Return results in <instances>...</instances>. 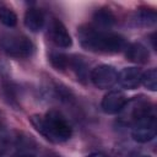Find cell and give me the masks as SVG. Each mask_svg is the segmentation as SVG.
I'll list each match as a JSON object with an SVG mask.
<instances>
[{
    "label": "cell",
    "instance_id": "cell-18",
    "mask_svg": "<svg viewBox=\"0 0 157 157\" xmlns=\"http://www.w3.org/2000/svg\"><path fill=\"white\" fill-rule=\"evenodd\" d=\"M16 157H36V156L32 155V153H20V155H17Z\"/></svg>",
    "mask_w": 157,
    "mask_h": 157
},
{
    "label": "cell",
    "instance_id": "cell-15",
    "mask_svg": "<svg viewBox=\"0 0 157 157\" xmlns=\"http://www.w3.org/2000/svg\"><path fill=\"white\" fill-rule=\"evenodd\" d=\"M141 83L144 85V87H146L147 90H150L152 92H155L157 90V71L155 67L148 69L147 71L142 72Z\"/></svg>",
    "mask_w": 157,
    "mask_h": 157
},
{
    "label": "cell",
    "instance_id": "cell-19",
    "mask_svg": "<svg viewBox=\"0 0 157 157\" xmlns=\"http://www.w3.org/2000/svg\"><path fill=\"white\" fill-rule=\"evenodd\" d=\"M142 157H150V156H142Z\"/></svg>",
    "mask_w": 157,
    "mask_h": 157
},
{
    "label": "cell",
    "instance_id": "cell-17",
    "mask_svg": "<svg viewBox=\"0 0 157 157\" xmlns=\"http://www.w3.org/2000/svg\"><path fill=\"white\" fill-rule=\"evenodd\" d=\"M87 157H108V156H105L104 153H101V152H92Z\"/></svg>",
    "mask_w": 157,
    "mask_h": 157
},
{
    "label": "cell",
    "instance_id": "cell-16",
    "mask_svg": "<svg viewBox=\"0 0 157 157\" xmlns=\"http://www.w3.org/2000/svg\"><path fill=\"white\" fill-rule=\"evenodd\" d=\"M50 63L58 70H64L69 66L70 58L65 54H61V53H53L50 55Z\"/></svg>",
    "mask_w": 157,
    "mask_h": 157
},
{
    "label": "cell",
    "instance_id": "cell-13",
    "mask_svg": "<svg viewBox=\"0 0 157 157\" xmlns=\"http://www.w3.org/2000/svg\"><path fill=\"white\" fill-rule=\"evenodd\" d=\"M156 20H157L156 12L148 9L139 10L131 17L132 25L137 27H151L156 23Z\"/></svg>",
    "mask_w": 157,
    "mask_h": 157
},
{
    "label": "cell",
    "instance_id": "cell-12",
    "mask_svg": "<svg viewBox=\"0 0 157 157\" xmlns=\"http://www.w3.org/2000/svg\"><path fill=\"white\" fill-rule=\"evenodd\" d=\"M93 23L97 29L109 31L115 23V16L109 9H99L93 15Z\"/></svg>",
    "mask_w": 157,
    "mask_h": 157
},
{
    "label": "cell",
    "instance_id": "cell-14",
    "mask_svg": "<svg viewBox=\"0 0 157 157\" xmlns=\"http://www.w3.org/2000/svg\"><path fill=\"white\" fill-rule=\"evenodd\" d=\"M0 22L9 28H12L17 25V15L9 6H0Z\"/></svg>",
    "mask_w": 157,
    "mask_h": 157
},
{
    "label": "cell",
    "instance_id": "cell-5",
    "mask_svg": "<svg viewBox=\"0 0 157 157\" xmlns=\"http://www.w3.org/2000/svg\"><path fill=\"white\" fill-rule=\"evenodd\" d=\"M90 80L97 88L108 90L118 82V71L112 65L101 64L91 70Z\"/></svg>",
    "mask_w": 157,
    "mask_h": 157
},
{
    "label": "cell",
    "instance_id": "cell-8",
    "mask_svg": "<svg viewBox=\"0 0 157 157\" xmlns=\"http://www.w3.org/2000/svg\"><path fill=\"white\" fill-rule=\"evenodd\" d=\"M126 102L128 98L124 94V92L119 90H113L104 94L101 102V107L105 114H119Z\"/></svg>",
    "mask_w": 157,
    "mask_h": 157
},
{
    "label": "cell",
    "instance_id": "cell-1",
    "mask_svg": "<svg viewBox=\"0 0 157 157\" xmlns=\"http://www.w3.org/2000/svg\"><path fill=\"white\" fill-rule=\"evenodd\" d=\"M77 36L81 45L92 53L117 54L125 50L128 45L123 36L94 27H82L78 29Z\"/></svg>",
    "mask_w": 157,
    "mask_h": 157
},
{
    "label": "cell",
    "instance_id": "cell-2",
    "mask_svg": "<svg viewBox=\"0 0 157 157\" xmlns=\"http://www.w3.org/2000/svg\"><path fill=\"white\" fill-rule=\"evenodd\" d=\"M29 121L42 136L54 144L65 142L72 135L69 120L56 109H50L44 115H32Z\"/></svg>",
    "mask_w": 157,
    "mask_h": 157
},
{
    "label": "cell",
    "instance_id": "cell-10",
    "mask_svg": "<svg viewBox=\"0 0 157 157\" xmlns=\"http://www.w3.org/2000/svg\"><path fill=\"white\" fill-rule=\"evenodd\" d=\"M23 23L27 29H29L33 33L39 32L44 26V15L42 10L37 7H29L25 12Z\"/></svg>",
    "mask_w": 157,
    "mask_h": 157
},
{
    "label": "cell",
    "instance_id": "cell-11",
    "mask_svg": "<svg viewBox=\"0 0 157 157\" xmlns=\"http://www.w3.org/2000/svg\"><path fill=\"white\" fill-rule=\"evenodd\" d=\"M125 56L135 64H146L150 58L148 49L141 43H131L125 48Z\"/></svg>",
    "mask_w": 157,
    "mask_h": 157
},
{
    "label": "cell",
    "instance_id": "cell-3",
    "mask_svg": "<svg viewBox=\"0 0 157 157\" xmlns=\"http://www.w3.org/2000/svg\"><path fill=\"white\" fill-rule=\"evenodd\" d=\"M0 48L4 53L17 59L29 58L34 52L31 39L18 33H4L0 37Z\"/></svg>",
    "mask_w": 157,
    "mask_h": 157
},
{
    "label": "cell",
    "instance_id": "cell-6",
    "mask_svg": "<svg viewBox=\"0 0 157 157\" xmlns=\"http://www.w3.org/2000/svg\"><path fill=\"white\" fill-rule=\"evenodd\" d=\"M151 108H152V105L142 97H134L131 101H128L125 103L124 108L119 113L120 119L124 123L131 125L135 120H137L140 117L146 114Z\"/></svg>",
    "mask_w": 157,
    "mask_h": 157
},
{
    "label": "cell",
    "instance_id": "cell-9",
    "mask_svg": "<svg viewBox=\"0 0 157 157\" xmlns=\"http://www.w3.org/2000/svg\"><path fill=\"white\" fill-rule=\"evenodd\" d=\"M141 76H142V71L139 67L135 66L124 67L118 74V82L120 83L121 87L126 90H135L141 83Z\"/></svg>",
    "mask_w": 157,
    "mask_h": 157
},
{
    "label": "cell",
    "instance_id": "cell-4",
    "mask_svg": "<svg viewBox=\"0 0 157 157\" xmlns=\"http://www.w3.org/2000/svg\"><path fill=\"white\" fill-rule=\"evenodd\" d=\"M156 112L153 107L131 124V136L140 144H146L153 140L156 137Z\"/></svg>",
    "mask_w": 157,
    "mask_h": 157
},
{
    "label": "cell",
    "instance_id": "cell-7",
    "mask_svg": "<svg viewBox=\"0 0 157 157\" xmlns=\"http://www.w3.org/2000/svg\"><path fill=\"white\" fill-rule=\"evenodd\" d=\"M48 36L50 40L59 48H70L72 45V39L66 27L58 18H53L48 26Z\"/></svg>",
    "mask_w": 157,
    "mask_h": 157
}]
</instances>
